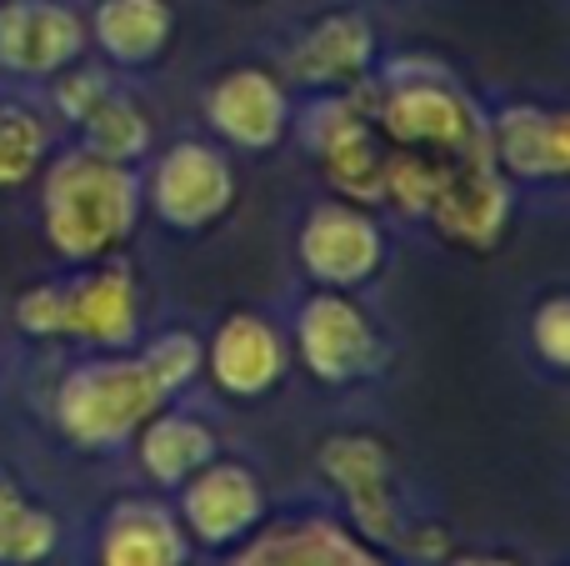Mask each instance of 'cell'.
<instances>
[{"label": "cell", "mask_w": 570, "mask_h": 566, "mask_svg": "<svg viewBox=\"0 0 570 566\" xmlns=\"http://www.w3.org/2000/svg\"><path fill=\"white\" fill-rule=\"evenodd\" d=\"M96 566H190V537L170 507L130 497L100 521Z\"/></svg>", "instance_id": "ac0fdd59"}, {"label": "cell", "mask_w": 570, "mask_h": 566, "mask_svg": "<svg viewBox=\"0 0 570 566\" xmlns=\"http://www.w3.org/2000/svg\"><path fill=\"white\" fill-rule=\"evenodd\" d=\"M375 70V26L361 10H331L311 20L281 56V80L321 96H351Z\"/></svg>", "instance_id": "7c38bea8"}, {"label": "cell", "mask_w": 570, "mask_h": 566, "mask_svg": "<svg viewBox=\"0 0 570 566\" xmlns=\"http://www.w3.org/2000/svg\"><path fill=\"white\" fill-rule=\"evenodd\" d=\"M200 116L216 130V140L236 150H276L291 136V86L266 66H230L200 96Z\"/></svg>", "instance_id": "30bf717a"}, {"label": "cell", "mask_w": 570, "mask_h": 566, "mask_svg": "<svg viewBox=\"0 0 570 566\" xmlns=\"http://www.w3.org/2000/svg\"><path fill=\"white\" fill-rule=\"evenodd\" d=\"M16 326L30 341L66 336V281H40V286L16 296Z\"/></svg>", "instance_id": "484cf974"}, {"label": "cell", "mask_w": 570, "mask_h": 566, "mask_svg": "<svg viewBox=\"0 0 570 566\" xmlns=\"http://www.w3.org/2000/svg\"><path fill=\"white\" fill-rule=\"evenodd\" d=\"M371 90L365 116L375 120L381 140L395 150H421L435 160H481L485 150V116L455 80L445 76H391L385 86L365 80Z\"/></svg>", "instance_id": "3957f363"}, {"label": "cell", "mask_w": 570, "mask_h": 566, "mask_svg": "<svg viewBox=\"0 0 570 566\" xmlns=\"http://www.w3.org/2000/svg\"><path fill=\"white\" fill-rule=\"evenodd\" d=\"M511 180L491 166V156L481 160H451L441 176L425 221L435 226V236L451 241L461 251H495L511 231Z\"/></svg>", "instance_id": "9a60e30c"}, {"label": "cell", "mask_w": 570, "mask_h": 566, "mask_svg": "<svg viewBox=\"0 0 570 566\" xmlns=\"http://www.w3.org/2000/svg\"><path fill=\"white\" fill-rule=\"evenodd\" d=\"M531 351L546 361L551 371L570 367V296L566 291H546L531 306Z\"/></svg>", "instance_id": "d4e9b609"}, {"label": "cell", "mask_w": 570, "mask_h": 566, "mask_svg": "<svg viewBox=\"0 0 570 566\" xmlns=\"http://www.w3.org/2000/svg\"><path fill=\"white\" fill-rule=\"evenodd\" d=\"M140 191H146V206L156 211L160 226L196 236V231H210L216 221L230 216V206H236V166H230V156L216 140L186 136L160 150L150 176L140 180Z\"/></svg>", "instance_id": "8992f818"}, {"label": "cell", "mask_w": 570, "mask_h": 566, "mask_svg": "<svg viewBox=\"0 0 570 566\" xmlns=\"http://www.w3.org/2000/svg\"><path fill=\"white\" fill-rule=\"evenodd\" d=\"M96 50L120 70H146L166 56L176 36L170 0H96V16L86 20Z\"/></svg>", "instance_id": "ffe728a7"}, {"label": "cell", "mask_w": 570, "mask_h": 566, "mask_svg": "<svg viewBox=\"0 0 570 566\" xmlns=\"http://www.w3.org/2000/svg\"><path fill=\"white\" fill-rule=\"evenodd\" d=\"M385 256H391L385 226L355 201H315L295 226V261L305 281L325 291H361L385 271Z\"/></svg>", "instance_id": "52a82bcc"}, {"label": "cell", "mask_w": 570, "mask_h": 566, "mask_svg": "<svg viewBox=\"0 0 570 566\" xmlns=\"http://www.w3.org/2000/svg\"><path fill=\"white\" fill-rule=\"evenodd\" d=\"M130 447H136L140 471H146L156 487H166V491H176L180 481H190L206 461L220 457L216 427L200 421L196 411H186V407H160L156 417L136 431Z\"/></svg>", "instance_id": "d6986e66"}, {"label": "cell", "mask_w": 570, "mask_h": 566, "mask_svg": "<svg viewBox=\"0 0 570 566\" xmlns=\"http://www.w3.org/2000/svg\"><path fill=\"white\" fill-rule=\"evenodd\" d=\"M315 467L345 501V521L365 541H375L381 552H401L405 531H411V511L401 501V477H395V461L381 437H365V431L325 437L315 451Z\"/></svg>", "instance_id": "5b68a950"}, {"label": "cell", "mask_w": 570, "mask_h": 566, "mask_svg": "<svg viewBox=\"0 0 570 566\" xmlns=\"http://www.w3.org/2000/svg\"><path fill=\"white\" fill-rule=\"evenodd\" d=\"M485 150L511 186H556L570 176V120L561 106L505 100L485 116Z\"/></svg>", "instance_id": "4fadbf2b"}, {"label": "cell", "mask_w": 570, "mask_h": 566, "mask_svg": "<svg viewBox=\"0 0 570 566\" xmlns=\"http://www.w3.org/2000/svg\"><path fill=\"white\" fill-rule=\"evenodd\" d=\"M176 517L186 527L190 547L230 552L266 521V487L246 461H206L190 481H180Z\"/></svg>", "instance_id": "9c48e42d"}, {"label": "cell", "mask_w": 570, "mask_h": 566, "mask_svg": "<svg viewBox=\"0 0 570 566\" xmlns=\"http://www.w3.org/2000/svg\"><path fill=\"white\" fill-rule=\"evenodd\" d=\"M140 361H146L150 381L160 387V397H180V391H190L200 381V367H206V341L196 336V331H160L156 341H150L146 351H136Z\"/></svg>", "instance_id": "cb8c5ba5"}, {"label": "cell", "mask_w": 570, "mask_h": 566, "mask_svg": "<svg viewBox=\"0 0 570 566\" xmlns=\"http://www.w3.org/2000/svg\"><path fill=\"white\" fill-rule=\"evenodd\" d=\"M60 547V517L20 481L0 477V566H46Z\"/></svg>", "instance_id": "7402d4cb"}, {"label": "cell", "mask_w": 570, "mask_h": 566, "mask_svg": "<svg viewBox=\"0 0 570 566\" xmlns=\"http://www.w3.org/2000/svg\"><path fill=\"white\" fill-rule=\"evenodd\" d=\"M445 566H521L505 552H461V557H445Z\"/></svg>", "instance_id": "83f0119b"}, {"label": "cell", "mask_w": 570, "mask_h": 566, "mask_svg": "<svg viewBox=\"0 0 570 566\" xmlns=\"http://www.w3.org/2000/svg\"><path fill=\"white\" fill-rule=\"evenodd\" d=\"M146 191L136 166L96 156L86 146L56 150L40 166V231L66 266L120 256L140 226Z\"/></svg>", "instance_id": "6da1fadb"}, {"label": "cell", "mask_w": 570, "mask_h": 566, "mask_svg": "<svg viewBox=\"0 0 570 566\" xmlns=\"http://www.w3.org/2000/svg\"><path fill=\"white\" fill-rule=\"evenodd\" d=\"M76 130H80V146L116 160V166H140L150 156V146H156V126H150L146 106L116 86L76 120Z\"/></svg>", "instance_id": "44dd1931"}, {"label": "cell", "mask_w": 570, "mask_h": 566, "mask_svg": "<svg viewBox=\"0 0 570 566\" xmlns=\"http://www.w3.org/2000/svg\"><path fill=\"white\" fill-rule=\"evenodd\" d=\"M230 566H391L375 541H365L351 521L335 517H285L276 527L261 521Z\"/></svg>", "instance_id": "e0dca14e"}, {"label": "cell", "mask_w": 570, "mask_h": 566, "mask_svg": "<svg viewBox=\"0 0 570 566\" xmlns=\"http://www.w3.org/2000/svg\"><path fill=\"white\" fill-rule=\"evenodd\" d=\"M90 50L86 16L66 0H0V70L50 80Z\"/></svg>", "instance_id": "5bb4252c"}, {"label": "cell", "mask_w": 570, "mask_h": 566, "mask_svg": "<svg viewBox=\"0 0 570 566\" xmlns=\"http://www.w3.org/2000/svg\"><path fill=\"white\" fill-rule=\"evenodd\" d=\"M160 407L166 397L150 381L146 361L130 351H90L86 361L66 367V377L56 381V397H50L56 431L90 457L126 451Z\"/></svg>", "instance_id": "7a4b0ae2"}, {"label": "cell", "mask_w": 570, "mask_h": 566, "mask_svg": "<svg viewBox=\"0 0 570 566\" xmlns=\"http://www.w3.org/2000/svg\"><path fill=\"white\" fill-rule=\"evenodd\" d=\"M50 120L16 96H0V191H20L50 160Z\"/></svg>", "instance_id": "603a6c76"}, {"label": "cell", "mask_w": 570, "mask_h": 566, "mask_svg": "<svg viewBox=\"0 0 570 566\" xmlns=\"http://www.w3.org/2000/svg\"><path fill=\"white\" fill-rule=\"evenodd\" d=\"M295 357L321 387H361L385 371L391 347L355 291L315 286L295 311Z\"/></svg>", "instance_id": "277c9868"}, {"label": "cell", "mask_w": 570, "mask_h": 566, "mask_svg": "<svg viewBox=\"0 0 570 566\" xmlns=\"http://www.w3.org/2000/svg\"><path fill=\"white\" fill-rule=\"evenodd\" d=\"M291 371V336L266 316V311H230L206 341V367L210 387L226 401H261L285 381Z\"/></svg>", "instance_id": "8fae6325"}, {"label": "cell", "mask_w": 570, "mask_h": 566, "mask_svg": "<svg viewBox=\"0 0 570 566\" xmlns=\"http://www.w3.org/2000/svg\"><path fill=\"white\" fill-rule=\"evenodd\" d=\"M305 140H311V156L321 160V176L331 180L335 196L355 201V206H381L385 146L375 120L365 116L361 90L315 100L305 116Z\"/></svg>", "instance_id": "ba28073f"}, {"label": "cell", "mask_w": 570, "mask_h": 566, "mask_svg": "<svg viewBox=\"0 0 570 566\" xmlns=\"http://www.w3.org/2000/svg\"><path fill=\"white\" fill-rule=\"evenodd\" d=\"M66 281V336L90 351H130L140 336V281L120 256L76 266Z\"/></svg>", "instance_id": "2e32d148"}, {"label": "cell", "mask_w": 570, "mask_h": 566, "mask_svg": "<svg viewBox=\"0 0 570 566\" xmlns=\"http://www.w3.org/2000/svg\"><path fill=\"white\" fill-rule=\"evenodd\" d=\"M50 80H56V116L66 120V126H76V120L86 116V110L96 106L110 86H116L106 70H90V66H80V60L76 66H66L60 76H50Z\"/></svg>", "instance_id": "4316f807"}]
</instances>
